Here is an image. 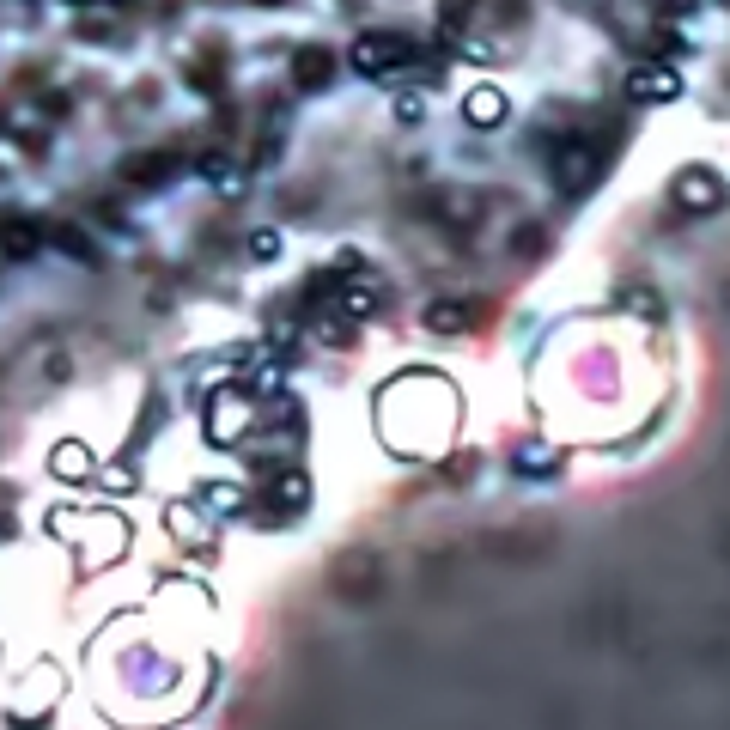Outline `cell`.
<instances>
[{
  "label": "cell",
  "mask_w": 730,
  "mask_h": 730,
  "mask_svg": "<svg viewBox=\"0 0 730 730\" xmlns=\"http://www.w3.org/2000/svg\"><path fill=\"white\" fill-rule=\"evenodd\" d=\"M676 195H682L688 207H712V201H718V177H700V171H688V177L676 183Z\"/></svg>",
  "instance_id": "3957f363"
},
{
  "label": "cell",
  "mask_w": 730,
  "mask_h": 730,
  "mask_svg": "<svg viewBox=\"0 0 730 730\" xmlns=\"http://www.w3.org/2000/svg\"><path fill=\"white\" fill-rule=\"evenodd\" d=\"M469 116H481V128H487V116H499V98L493 92H475L469 98Z\"/></svg>",
  "instance_id": "277c9868"
},
{
  "label": "cell",
  "mask_w": 730,
  "mask_h": 730,
  "mask_svg": "<svg viewBox=\"0 0 730 730\" xmlns=\"http://www.w3.org/2000/svg\"><path fill=\"white\" fill-rule=\"evenodd\" d=\"M408 55H414V43L396 37V31H372V37L353 43V67H359V73H396Z\"/></svg>",
  "instance_id": "6da1fadb"
},
{
  "label": "cell",
  "mask_w": 730,
  "mask_h": 730,
  "mask_svg": "<svg viewBox=\"0 0 730 730\" xmlns=\"http://www.w3.org/2000/svg\"><path fill=\"white\" fill-rule=\"evenodd\" d=\"M633 98H639V104H651V98H676V73H670V67H639Z\"/></svg>",
  "instance_id": "7a4b0ae2"
}]
</instances>
